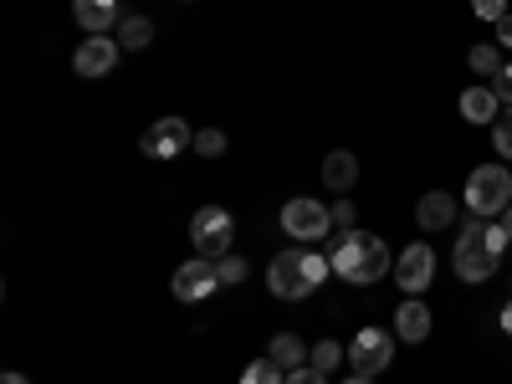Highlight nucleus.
<instances>
[{
	"label": "nucleus",
	"instance_id": "nucleus-25",
	"mask_svg": "<svg viewBox=\"0 0 512 384\" xmlns=\"http://www.w3.org/2000/svg\"><path fill=\"white\" fill-rule=\"evenodd\" d=\"M328 210H333V226H338V231H354V200H349V195H338Z\"/></svg>",
	"mask_w": 512,
	"mask_h": 384
},
{
	"label": "nucleus",
	"instance_id": "nucleus-1",
	"mask_svg": "<svg viewBox=\"0 0 512 384\" xmlns=\"http://www.w3.org/2000/svg\"><path fill=\"white\" fill-rule=\"evenodd\" d=\"M512 246V236H507V226L497 221V226H487L482 216H472L461 226V236H456V251H451V267H456V277L461 282H487V277H497V267H502V251Z\"/></svg>",
	"mask_w": 512,
	"mask_h": 384
},
{
	"label": "nucleus",
	"instance_id": "nucleus-7",
	"mask_svg": "<svg viewBox=\"0 0 512 384\" xmlns=\"http://www.w3.org/2000/svg\"><path fill=\"white\" fill-rule=\"evenodd\" d=\"M395 359V328H359L354 333V344H349V369L354 374H379V369H390Z\"/></svg>",
	"mask_w": 512,
	"mask_h": 384
},
{
	"label": "nucleus",
	"instance_id": "nucleus-20",
	"mask_svg": "<svg viewBox=\"0 0 512 384\" xmlns=\"http://www.w3.org/2000/svg\"><path fill=\"white\" fill-rule=\"evenodd\" d=\"M308 364L328 374V369H338V364H349V349H344V344H338V338H318V349L308 354Z\"/></svg>",
	"mask_w": 512,
	"mask_h": 384
},
{
	"label": "nucleus",
	"instance_id": "nucleus-23",
	"mask_svg": "<svg viewBox=\"0 0 512 384\" xmlns=\"http://www.w3.org/2000/svg\"><path fill=\"white\" fill-rule=\"evenodd\" d=\"M492 149H497L502 159H512V108H502L497 123H492Z\"/></svg>",
	"mask_w": 512,
	"mask_h": 384
},
{
	"label": "nucleus",
	"instance_id": "nucleus-2",
	"mask_svg": "<svg viewBox=\"0 0 512 384\" xmlns=\"http://www.w3.org/2000/svg\"><path fill=\"white\" fill-rule=\"evenodd\" d=\"M328 262H333V277H344V282H354V287H369V282H379V277H390V246L354 226V231H344V236L333 241Z\"/></svg>",
	"mask_w": 512,
	"mask_h": 384
},
{
	"label": "nucleus",
	"instance_id": "nucleus-32",
	"mask_svg": "<svg viewBox=\"0 0 512 384\" xmlns=\"http://www.w3.org/2000/svg\"><path fill=\"white\" fill-rule=\"evenodd\" d=\"M344 384H374V379H369V374H349Z\"/></svg>",
	"mask_w": 512,
	"mask_h": 384
},
{
	"label": "nucleus",
	"instance_id": "nucleus-10",
	"mask_svg": "<svg viewBox=\"0 0 512 384\" xmlns=\"http://www.w3.org/2000/svg\"><path fill=\"white\" fill-rule=\"evenodd\" d=\"M431 277H436V251L425 246V241L405 246V251H400V262H395V282H400L410 297H420L425 287H431Z\"/></svg>",
	"mask_w": 512,
	"mask_h": 384
},
{
	"label": "nucleus",
	"instance_id": "nucleus-5",
	"mask_svg": "<svg viewBox=\"0 0 512 384\" xmlns=\"http://www.w3.org/2000/svg\"><path fill=\"white\" fill-rule=\"evenodd\" d=\"M282 231H287L297 246H313V241H323V236L333 231V210H328L323 200H313V195H292V200L282 205Z\"/></svg>",
	"mask_w": 512,
	"mask_h": 384
},
{
	"label": "nucleus",
	"instance_id": "nucleus-18",
	"mask_svg": "<svg viewBox=\"0 0 512 384\" xmlns=\"http://www.w3.org/2000/svg\"><path fill=\"white\" fill-rule=\"evenodd\" d=\"M149 41H154V21L149 16H123L118 21V47L123 52H144Z\"/></svg>",
	"mask_w": 512,
	"mask_h": 384
},
{
	"label": "nucleus",
	"instance_id": "nucleus-19",
	"mask_svg": "<svg viewBox=\"0 0 512 384\" xmlns=\"http://www.w3.org/2000/svg\"><path fill=\"white\" fill-rule=\"evenodd\" d=\"M466 62H472V72H482V77H497V72L507 67L497 41H477V47H472V57H466Z\"/></svg>",
	"mask_w": 512,
	"mask_h": 384
},
{
	"label": "nucleus",
	"instance_id": "nucleus-12",
	"mask_svg": "<svg viewBox=\"0 0 512 384\" xmlns=\"http://www.w3.org/2000/svg\"><path fill=\"white\" fill-rule=\"evenodd\" d=\"M395 338L400 344H425V338H431V308H425L420 297H405L395 308Z\"/></svg>",
	"mask_w": 512,
	"mask_h": 384
},
{
	"label": "nucleus",
	"instance_id": "nucleus-24",
	"mask_svg": "<svg viewBox=\"0 0 512 384\" xmlns=\"http://www.w3.org/2000/svg\"><path fill=\"white\" fill-rule=\"evenodd\" d=\"M216 272H221V287H241V282H246V262H241L236 251H231V256H221Z\"/></svg>",
	"mask_w": 512,
	"mask_h": 384
},
{
	"label": "nucleus",
	"instance_id": "nucleus-28",
	"mask_svg": "<svg viewBox=\"0 0 512 384\" xmlns=\"http://www.w3.org/2000/svg\"><path fill=\"white\" fill-rule=\"evenodd\" d=\"M287 384H328V374L313 369V364H303V369H292V374H287Z\"/></svg>",
	"mask_w": 512,
	"mask_h": 384
},
{
	"label": "nucleus",
	"instance_id": "nucleus-3",
	"mask_svg": "<svg viewBox=\"0 0 512 384\" xmlns=\"http://www.w3.org/2000/svg\"><path fill=\"white\" fill-rule=\"evenodd\" d=\"M512 205V175H507V164H477L472 169V180H466V210L482 221L502 216V210Z\"/></svg>",
	"mask_w": 512,
	"mask_h": 384
},
{
	"label": "nucleus",
	"instance_id": "nucleus-22",
	"mask_svg": "<svg viewBox=\"0 0 512 384\" xmlns=\"http://www.w3.org/2000/svg\"><path fill=\"white\" fill-rule=\"evenodd\" d=\"M195 154L200 159H221L226 154V134H221V128H200V134H195Z\"/></svg>",
	"mask_w": 512,
	"mask_h": 384
},
{
	"label": "nucleus",
	"instance_id": "nucleus-26",
	"mask_svg": "<svg viewBox=\"0 0 512 384\" xmlns=\"http://www.w3.org/2000/svg\"><path fill=\"white\" fill-rule=\"evenodd\" d=\"M472 11H477V21H492L497 26L507 16V0H472Z\"/></svg>",
	"mask_w": 512,
	"mask_h": 384
},
{
	"label": "nucleus",
	"instance_id": "nucleus-33",
	"mask_svg": "<svg viewBox=\"0 0 512 384\" xmlns=\"http://www.w3.org/2000/svg\"><path fill=\"white\" fill-rule=\"evenodd\" d=\"M502 226H507V236H512V205L502 210Z\"/></svg>",
	"mask_w": 512,
	"mask_h": 384
},
{
	"label": "nucleus",
	"instance_id": "nucleus-16",
	"mask_svg": "<svg viewBox=\"0 0 512 384\" xmlns=\"http://www.w3.org/2000/svg\"><path fill=\"white\" fill-rule=\"evenodd\" d=\"M497 113H502V98L492 93V82H477V88L461 93V118L466 123H497Z\"/></svg>",
	"mask_w": 512,
	"mask_h": 384
},
{
	"label": "nucleus",
	"instance_id": "nucleus-31",
	"mask_svg": "<svg viewBox=\"0 0 512 384\" xmlns=\"http://www.w3.org/2000/svg\"><path fill=\"white\" fill-rule=\"evenodd\" d=\"M0 384H31V379H26V374H16V369H11V374H6V379H0Z\"/></svg>",
	"mask_w": 512,
	"mask_h": 384
},
{
	"label": "nucleus",
	"instance_id": "nucleus-14",
	"mask_svg": "<svg viewBox=\"0 0 512 384\" xmlns=\"http://www.w3.org/2000/svg\"><path fill=\"white\" fill-rule=\"evenodd\" d=\"M415 221H420V231H446V226L456 221V195H451V190H431V195H420Z\"/></svg>",
	"mask_w": 512,
	"mask_h": 384
},
{
	"label": "nucleus",
	"instance_id": "nucleus-17",
	"mask_svg": "<svg viewBox=\"0 0 512 384\" xmlns=\"http://www.w3.org/2000/svg\"><path fill=\"white\" fill-rule=\"evenodd\" d=\"M267 354H272V359H277V364H282V369L292 374V369H303V359H308L313 349H308V344H303V338H297V333H277L272 344H267Z\"/></svg>",
	"mask_w": 512,
	"mask_h": 384
},
{
	"label": "nucleus",
	"instance_id": "nucleus-8",
	"mask_svg": "<svg viewBox=\"0 0 512 384\" xmlns=\"http://www.w3.org/2000/svg\"><path fill=\"white\" fill-rule=\"evenodd\" d=\"M195 144V134H190V123L185 118H154L149 128H144V139H139V149L149 154V159H180L185 149Z\"/></svg>",
	"mask_w": 512,
	"mask_h": 384
},
{
	"label": "nucleus",
	"instance_id": "nucleus-30",
	"mask_svg": "<svg viewBox=\"0 0 512 384\" xmlns=\"http://www.w3.org/2000/svg\"><path fill=\"white\" fill-rule=\"evenodd\" d=\"M502 333H507V338H512V303H507V308H502Z\"/></svg>",
	"mask_w": 512,
	"mask_h": 384
},
{
	"label": "nucleus",
	"instance_id": "nucleus-21",
	"mask_svg": "<svg viewBox=\"0 0 512 384\" xmlns=\"http://www.w3.org/2000/svg\"><path fill=\"white\" fill-rule=\"evenodd\" d=\"M241 384H287V369L267 354V359H256V364H246V374H241Z\"/></svg>",
	"mask_w": 512,
	"mask_h": 384
},
{
	"label": "nucleus",
	"instance_id": "nucleus-6",
	"mask_svg": "<svg viewBox=\"0 0 512 384\" xmlns=\"http://www.w3.org/2000/svg\"><path fill=\"white\" fill-rule=\"evenodd\" d=\"M267 287H272V297H282V303H303V297L313 292V277H308V267H303V246H287V251L272 256Z\"/></svg>",
	"mask_w": 512,
	"mask_h": 384
},
{
	"label": "nucleus",
	"instance_id": "nucleus-9",
	"mask_svg": "<svg viewBox=\"0 0 512 384\" xmlns=\"http://www.w3.org/2000/svg\"><path fill=\"white\" fill-rule=\"evenodd\" d=\"M216 287H221V272H216L210 256H190V262L175 267V277H169V292H175L180 303H205Z\"/></svg>",
	"mask_w": 512,
	"mask_h": 384
},
{
	"label": "nucleus",
	"instance_id": "nucleus-15",
	"mask_svg": "<svg viewBox=\"0 0 512 384\" xmlns=\"http://www.w3.org/2000/svg\"><path fill=\"white\" fill-rule=\"evenodd\" d=\"M323 185H328L333 195H349V190L359 185V154L333 149V154L323 159Z\"/></svg>",
	"mask_w": 512,
	"mask_h": 384
},
{
	"label": "nucleus",
	"instance_id": "nucleus-4",
	"mask_svg": "<svg viewBox=\"0 0 512 384\" xmlns=\"http://www.w3.org/2000/svg\"><path fill=\"white\" fill-rule=\"evenodd\" d=\"M190 241H195V256H210V262H221L231 256L236 246V221L226 205H200L190 216Z\"/></svg>",
	"mask_w": 512,
	"mask_h": 384
},
{
	"label": "nucleus",
	"instance_id": "nucleus-27",
	"mask_svg": "<svg viewBox=\"0 0 512 384\" xmlns=\"http://www.w3.org/2000/svg\"><path fill=\"white\" fill-rule=\"evenodd\" d=\"M492 93H497V98H502V103L512 108V62H507V67H502V72L492 77Z\"/></svg>",
	"mask_w": 512,
	"mask_h": 384
},
{
	"label": "nucleus",
	"instance_id": "nucleus-29",
	"mask_svg": "<svg viewBox=\"0 0 512 384\" xmlns=\"http://www.w3.org/2000/svg\"><path fill=\"white\" fill-rule=\"evenodd\" d=\"M497 47H507V52H512V11L497 21Z\"/></svg>",
	"mask_w": 512,
	"mask_h": 384
},
{
	"label": "nucleus",
	"instance_id": "nucleus-13",
	"mask_svg": "<svg viewBox=\"0 0 512 384\" xmlns=\"http://www.w3.org/2000/svg\"><path fill=\"white\" fill-rule=\"evenodd\" d=\"M72 16L88 36H108L123 16H118V0H72Z\"/></svg>",
	"mask_w": 512,
	"mask_h": 384
},
{
	"label": "nucleus",
	"instance_id": "nucleus-11",
	"mask_svg": "<svg viewBox=\"0 0 512 384\" xmlns=\"http://www.w3.org/2000/svg\"><path fill=\"white\" fill-rule=\"evenodd\" d=\"M118 36H82V47L72 52V67L82 72V77H108L113 67H118Z\"/></svg>",
	"mask_w": 512,
	"mask_h": 384
}]
</instances>
